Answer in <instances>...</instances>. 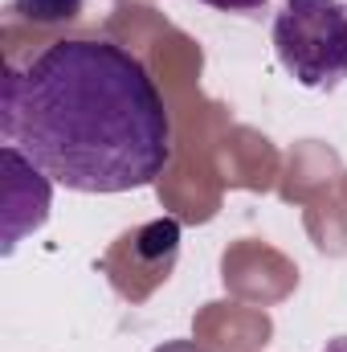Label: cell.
Listing matches in <instances>:
<instances>
[{"label":"cell","mask_w":347,"mask_h":352,"mask_svg":"<svg viewBox=\"0 0 347 352\" xmlns=\"http://www.w3.org/2000/svg\"><path fill=\"white\" fill-rule=\"evenodd\" d=\"M0 135L74 192L152 188L172 160V119L147 66L102 37H62L4 70Z\"/></svg>","instance_id":"1"},{"label":"cell","mask_w":347,"mask_h":352,"mask_svg":"<svg viewBox=\"0 0 347 352\" xmlns=\"http://www.w3.org/2000/svg\"><path fill=\"white\" fill-rule=\"evenodd\" d=\"M278 66L307 90L347 82V4L344 0H282L274 12Z\"/></svg>","instance_id":"2"},{"label":"cell","mask_w":347,"mask_h":352,"mask_svg":"<svg viewBox=\"0 0 347 352\" xmlns=\"http://www.w3.org/2000/svg\"><path fill=\"white\" fill-rule=\"evenodd\" d=\"M0 168H4V254H12L25 234L45 226L53 205V180L12 144L0 148Z\"/></svg>","instance_id":"3"},{"label":"cell","mask_w":347,"mask_h":352,"mask_svg":"<svg viewBox=\"0 0 347 352\" xmlns=\"http://www.w3.org/2000/svg\"><path fill=\"white\" fill-rule=\"evenodd\" d=\"M135 258L147 263V270L156 278H168V266H172L176 250H180V221L176 217H164V221H152L143 230H135V238H127Z\"/></svg>","instance_id":"4"},{"label":"cell","mask_w":347,"mask_h":352,"mask_svg":"<svg viewBox=\"0 0 347 352\" xmlns=\"http://www.w3.org/2000/svg\"><path fill=\"white\" fill-rule=\"evenodd\" d=\"M86 0H12V12L33 25H66L82 12Z\"/></svg>","instance_id":"5"},{"label":"cell","mask_w":347,"mask_h":352,"mask_svg":"<svg viewBox=\"0 0 347 352\" xmlns=\"http://www.w3.org/2000/svg\"><path fill=\"white\" fill-rule=\"evenodd\" d=\"M204 4L217 12H261L270 0H204Z\"/></svg>","instance_id":"6"},{"label":"cell","mask_w":347,"mask_h":352,"mask_svg":"<svg viewBox=\"0 0 347 352\" xmlns=\"http://www.w3.org/2000/svg\"><path fill=\"white\" fill-rule=\"evenodd\" d=\"M323 352H347V336H335V340H327Z\"/></svg>","instance_id":"7"}]
</instances>
